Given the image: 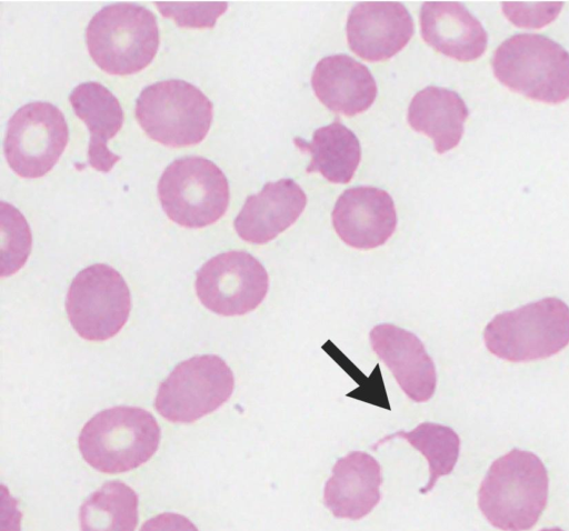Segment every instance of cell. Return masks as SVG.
I'll return each instance as SVG.
<instances>
[{
    "label": "cell",
    "instance_id": "10",
    "mask_svg": "<svg viewBox=\"0 0 569 531\" xmlns=\"http://www.w3.org/2000/svg\"><path fill=\"white\" fill-rule=\"evenodd\" d=\"M68 138V124L59 108L43 101L30 102L19 108L8 122L4 157L21 178H40L58 162Z\"/></svg>",
    "mask_w": 569,
    "mask_h": 531
},
{
    "label": "cell",
    "instance_id": "20",
    "mask_svg": "<svg viewBox=\"0 0 569 531\" xmlns=\"http://www.w3.org/2000/svg\"><path fill=\"white\" fill-rule=\"evenodd\" d=\"M469 110L455 91L436 86L418 91L408 108L410 127L433 140L438 153H445L461 140Z\"/></svg>",
    "mask_w": 569,
    "mask_h": 531
},
{
    "label": "cell",
    "instance_id": "2",
    "mask_svg": "<svg viewBox=\"0 0 569 531\" xmlns=\"http://www.w3.org/2000/svg\"><path fill=\"white\" fill-rule=\"evenodd\" d=\"M94 63L109 74L127 76L147 68L159 47L154 14L146 7L119 2L99 10L86 29Z\"/></svg>",
    "mask_w": 569,
    "mask_h": 531
},
{
    "label": "cell",
    "instance_id": "15",
    "mask_svg": "<svg viewBox=\"0 0 569 531\" xmlns=\"http://www.w3.org/2000/svg\"><path fill=\"white\" fill-rule=\"evenodd\" d=\"M306 204L305 191L292 179L268 182L260 192L247 198L233 226L242 240L263 244L292 226Z\"/></svg>",
    "mask_w": 569,
    "mask_h": 531
},
{
    "label": "cell",
    "instance_id": "24",
    "mask_svg": "<svg viewBox=\"0 0 569 531\" xmlns=\"http://www.w3.org/2000/svg\"><path fill=\"white\" fill-rule=\"evenodd\" d=\"M2 277L13 274L31 250V232L24 217L11 204L1 202Z\"/></svg>",
    "mask_w": 569,
    "mask_h": 531
},
{
    "label": "cell",
    "instance_id": "21",
    "mask_svg": "<svg viewBox=\"0 0 569 531\" xmlns=\"http://www.w3.org/2000/svg\"><path fill=\"white\" fill-rule=\"evenodd\" d=\"M295 144L311 154L306 171L319 172L333 183H348L355 176L361 158L357 136L339 121L313 132L311 141L295 138Z\"/></svg>",
    "mask_w": 569,
    "mask_h": 531
},
{
    "label": "cell",
    "instance_id": "18",
    "mask_svg": "<svg viewBox=\"0 0 569 531\" xmlns=\"http://www.w3.org/2000/svg\"><path fill=\"white\" fill-rule=\"evenodd\" d=\"M311 86L322 104L346 117L368 110L377 96L369 69L347 54L321 59L313 69Z\"/></svg>",
    "mask_w": 569,
    "mask_h": 531
},
{
    "label": "cell",
    "instance_id": "6",
    "mask_svg": "<svg viewBox=\"0 0 569 531\" xmlns=\"http://www.w3.org/2000/svg\"><path fill=\"white\" fill-rule=\"evenodd\" d=\"M212 116L208 97L179 79L146 87L136 101V118L146 134L172 148L201 142L210 129Z\"/></svg>",
    "mask_w": 569,
    "mask_h": 531
},
{
    "label": "cell",
    "instance_id": "11",
    "mask_svg": "<svg viewBox=\"0 0 569 531\" xmlns=\"http://www.w3.org/2000/svg\"><path fill=\"white\" fill-rule=\"evenodd\" d=\"M269 277L250 253L228 251L208 260L197 272L196 292L201 303L221 315H242L264 299Z\"/></svg>",
    "mask_w": 569,
    "mask_h": 531
},
{
    "label": "cell",
    "instance_id": "16",
    "mask_svg": "<svg viewBox=\"0 0 569 531\" xmlns=\"http://www.w3.org/2000/svg\"><path fill=\"white\" fill-rule=\"evenodd\" d=\"M425 42L458 61H472L487 49L488 34L480 21L457 1H426L420 10Z\"/></svg>",
    "mask_w": 569,
    "mask_h": 531
},
{
    "label": "cell",
    "instance_id": "23",
    "mask_svg": "<svg viewBox=\"0 0 569 531\" xmlns=\"http://www.w3.org/2000/svg\"><path fill=\"white\" fill-rule=\"evenodd\" d=\"M393 438L407 440L428 461L429 481L420 489V493L425 494L432 490L438 479L451 473L457 463L460 439L449 427L423 422L409 432L398 431L385 437L373 445V449Z\"/></svg>",
    "mask_w": 569,
    "mask_h": 531
},
{
    "label": "cell",
    "instance_id": "12",
    "mask_svg": "<svg viewBox=\"0 0 569 531\" xmlns=\"http://www.w3.org/2000/svg\"><path fill=\"white\" fill-rule=\"evenodd\" d=\"M346 30L351 51L363 60L377 62L402 50L411 39L415 26L401 2L363 1L350 11Z\"/></svg>",
    "mask_w": 569,
    "mask_h": 531
},
{
    "label": "cell",
    "instance_id": "7",
    "mask_svg": "<svg viewBox=\"0 0 569 531\" xmlns=\"http://www.w3.org/2000/svg\"><path fill=\"white\" fill-rule=\"evenodd\" d=\"M158 197L170 220L198 229L214 223L226 213L229 184L212 161L184 157L164 169L158 182Z\"/></svg>",
    "mask_w": 569,
    "mask_h": 531
},
{
    "label": "cell",
    "instance_id": "5",
    "mask_svg": "<svg viewBox=\"0 0 569 531\" xmlns=\"http://www.w3.org/2000/svg\"><path fill=\"white\" fill-rule=\"evenodd\" d=\"M487 349L511 362L549 358L569 344V307L545 298L497 314L486 327Z\"/></svg>",
    "mask_w": 569,
    "mask_h": 531
},
{
    "label": "cell",
    "instance_id": "26",
    "mask_svg": "<svg viewBox=\"0 0 569 531\" xmlns=\"http://www.w3.org/2000/svg\"><path fill=\"white\" fill-rule=\"evenodd\" d=\"M563 2H502L506 17L518 27L541 28L551 22Z\"/></svg>",
    "mask_w": 569,
    "mask_h": 531
},
{
    "label": "cell",
    "instance_id": "8",
    "mask_svg": "<svg viewBox=\"0 0 569 531\" xmlns=\"http://www.w3.org/2000/svg\"><path fill=\"white\" fill-rule=\"evenodd\" d=\"M233 387V373L220 357L196 355L160 383L154 407L170 422L191 423L227 402Z\"/></svg>",
    "mask_w": 569,
    "mask_h": 531
},
{
    "label": "cell",
    "instance_id": "1",
    "mask_svg": "<svg viewBox=\"0 0 569 531\" xmlns=\"http://www.w3.org/2000/svg\"><path fill=\"white\" fill-rule=\"evenodd\" d=\"M548 487L542 461L532 452L512 449L490 465L479 488L478 505L493 527L527 531L546 508Z\"/></svg>",
    "mask_w": 569,
    "mask_h": 531
},
{
    "label": "cell",
    "instance_id": "13",
    "mask_svg": "<svg viewBox=\"0 0 569 531\" xmlns=\"http://www.w3.org/2000/svg\"><path fill=\"white\" fill-rule=\"evenodd\" d=\"M332 226L348 246L369 250L382 246L397 226V212L391 196L376 187H355L338 198Z\"/></svg>",
    "mask_w": 569,
    "mask_h": 531
},
{
    "label": "cell",
    "instance_id": "9",
    "mask_svg": "<svg viewBox=\"0 0 569 531\" xmlns=\"http://www.w3.org/2000/svg\"><path fill=\"white\" fill-rule=\"evenodd\" d=\"M131 309L129 288L112 267L94 263L72 280L66 310L74 331L89 341H104L124 325Z\"/></svg>",
    "mask_w": 569,
    "mask_h": 531
},
{
    "label": "cell",
    "instance_id": "22",
    "mask_svg": "<svg viewBox=\"0 0 569 531\" xmlns=\"http://www.w3.org/2000/svg\"><path fill=\"white\" fill-rule=\"evenodd\" d=\"M138 495L121 481H109L90 494L79 513L81 531H134Z\"/></svg>",
    "mask_w": 569,
    "mask_h": 531
},
{
    "label": "cell",
    "instance_id": "28",
    "mask_svg": "<svg viewBox=\"0 0 569 531\" xmlns=\"http://www.w3.org/2000/svg\"><path fill=\"white\" fill-rule=\"evenodd\" d=\"M20 517L14 500L9 498V503H3L2 531H20Z\"/></svg>",
    "mask_w": 569,
    "mask_h": 531
},
{
    "label": "cell",
    "instance_id": "29",
    "mask_svg": "<svg viewBox=\"0 0 569 531\" xmlns=\"http://www.w3.org/2000/svg\"><path fill=\"white\" fill-rule=\"evenodd\" d=\"M540 531H563V530L560 529V528H546V529H542Z\"/></svg>",
    "mask_w": 569,
    "mask_h": 531
},
{
    "label": "cell",
    "instance_id": "25",
    "mask_svg": "<svg viewBox=\"0 0 569 531\" xmlns=\"http://www.w3.org/2000/svg\"><path fill=\"white\" fill-rule=\"evenodd\" d=\"M154 4L164 18H171L178 27L196 29L214 27L217 19L228 8V3L222 1H156Z\"/></svg>",
    "mask_w": 569,
    "mask_h": 531
},
{
    "label": "cell",
    "instance_id": "17",
    "mask_svg": "<svg viewBox=\"0 0 569 531\" xmlns=\"http://www.w3.org/2000/svg\"><path fill=\"white\" fill-rule=\"evenodd\" d=\"M381 483L378 461L366 452H350L335 463L323 503L336 518L359 520L379 503Z\"/></svg>",
    "mask_w": 569,
    "mask_h": 531
},
{
    "label": "cell",
    "instance_id": "19",
    "mask_svg": "<svg viewBox=\"0 0 569 531\" xmlns=\"http://www.w3.org/2000/svg\"><path fill=\"white\" fill-rule=\"evenodd\" d=\"M69 102L90 132L89 164L97 171L109 172L120 160V156L107 146L123 124L120 102L109 89L96 81L77 86L69 96Z\"/></svg>",
    "mask_w": 569,
    "mask_h": 531
},
{
    "label": "cell",
    "instance_id": "4",
    "mask_svg": "<svg viewBox=\"0 0 569 531\" xmlns=\"http://www.w3.org/2000/svg\"><path fill=\"white\" fill-rule=\"evenodd\" d=\"M492 70L508 89L546 102L569 99V52L548 37L518 33L495 51Z\"/></svg>",
    "mask_w": 569,
    "mask_h": 531
},
{
    "label": "cell",
    "instance_id": "3",
    "mask_svg": "<svg viewBox=\"0 0 569 531\" xmlns=\"http://www.w3.org/2000/svg\"><path fill=\"white\" fill-rule=\"evenodd\" d=\"M159 441L160 428L150 412L120 405L100 411L83 425L79 449L93 469L121 473L146 463Z\"/></svg>",
    "mask_w": 569,
    "mask_h": 531
},
{
    "label": "cell",
    "instance_id": "14",
    "mask_svg": "<svg viewBox=\"0 0 569 531\" xmlns=\"http://www.w3.org/2000/svg\"><path fill=\"white\" fill-rule=\"evenodd\" d=\"M370 342L412 401L425 402L433 395L437 384L435 363L416 334L383 323L370 331Z\"/></svg>",
    "mask_w": 569,
    "mask_h": 531
},
{
    "label": "cell",
    "instance_id": "27",
    "mask_svg": "<svg viewBox=\"0 0 569 531\" xmlns=\"http://www.w3.org/2000/svg\"><path fill=\"white\" fill-rule=\"evenodd\" d=\"M139 531H198V529L184 515L164 512L147 520Z\"/></svg>",
    "mask_w": 569,
    "mask_h": 531
}]
</instances>
